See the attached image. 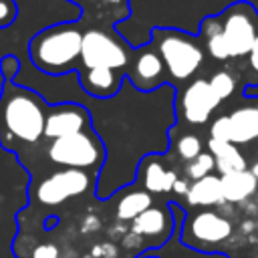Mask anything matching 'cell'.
Returning <instances> with one entry per match:
<instances>
[{"label": "cell", "mask_w": 258, "mask_h": 258, "mask_svg": "<svg viewBox=\"0 0 258 258\" xmlns=\"http://www.w3.org/2000/svg\"><path fill=\"white\" fill-rule=\"evenodd\" d=\"M208 81H210V87L214 89L216 97H218L222 103L234 95V91H236V85H238L236 77H234L230 71H226V69H222V71H216V73H214V75H212Z\"/></svg>", "instance_id": "cell-22"}, {"label": "cell", "mask_w": 258, "mask_h": 258, "mask_svg": "<svg viewBox=\"0 0 258 258\" xmlns=\"http://www.w3.org/2000/svg\"><path fill=\"white\" fill-rule=\"evenodd\" d=\"M18 16L16 0H0V28H8L14 24Z\"/></svg>", "instance_id": "cell-25"}, {"label": "cell", "mask_w": 258, "mask_h": 258, "mask_svg": "<svg viewBox=\"0 0 258 258\" xmlns=\"http://www.w3.org/2000/svg\"><path fill=\"white\" fill-rule=\"evenodd\" d=\"M234 232L232 222L212 208H200L196 212L183 214L179 226L181 244L200 252H212L214 246L230 240Z\"/></svg>", "instance_id": "cell-7"}, {"label": "cell", "mask_w": 258, "mask_h": 258, "mask_svg": "<svg viewBox=\"0 0 258 258\" xmlns=\"http://www.w3.org/2000/svg\"><path fill=\"white\" fill-rule=\"evenodd\" d=\"M95 177L97 173L75 169V167H62L50 175H46L36 185V200L42 206H60L73 198H79L87 191L95 189Z\"/></svg>", "instance_id": "cell-9"}, {"label": "cell", "mask_w": 258, "mask_h": 258, "mask_svg": "<svg viewBox=\"0 0 258 258\" xmlns=\"http://www.w3.org/2000/svg\"><path fill=\"white\" fill-rule=\"evenodd\" d=\"M216 169V161H214V155L208 151V153H200L196 159L187 161L183 165V177H187L189 181H196L200 177H206L210 173H214Z\"/></svg>", "instance_id": "cell-21"}, {"label": "cell", "mask_w": 258, "mask_h": 258, "mask_svg": "<svg viewBox=\"0 0 258 258\" xmlns=\"http://www.w3.org/2000/svg\"><path fill=\"white\" fill-rule=\"evenodd\" d=\"M151 206H153V194H149L147 189H129V194H121L115 206V218L117 222L129 224Z\"/></svg>", "instance_id": "cell-19"}, {"label": "cell", "mask_w": 258, "mask_h": 258, "mask_svg": "<svg viewBox=\"0 0 258 258\" xmlns=\"http://www.w3.org/2000/svg\"><path fill=\"white\" fill-rule=\"evenodd\" d=\"M125 71H115L107 67L97 69H79L81 89L93 99H113L125 85Z\"/></svg>", "instance_id": "cell-13"}, {"label": "cell", "mask_w": 258, "mask_h": 258, "mask_svg": "<svg viewBox=\"0 0 258 258\" xmlns=\"http://www.w3.org/2000/svg\"><path fill=\"white\" fill-rule=\"evenodd\" d=\"M137 258H159V256H149V254H139Z\"/></svg>", "instance_id": "cell-32"}, {"label": "cell", "mask_w": 258, "mask_h": 258, "mask_svg": "<svg viewBox=\"0 0 258 258\" xmlns=\"http://www.w3.org/2000/svg\"><path fill=\"white\" fill-rule=\"evenodd\" d=\"M189 179L187 177H177V181L173 183V194H181V196H185L187 194V189H189Z\"/></svg>", "instance_id": "cell-29"}, {"label": "cell", "mask_w": 258, "mask_h": 258, "mask_svg": "<svg viewBox=\"0 0 258 258\" xmlns=\"http://www.w3.org/2000/svg\"><path fill=\"white\" fill-rule=\"evenodd\" d=\"M129 232L141 238L145 250L159 248L167 244L175 232V214L169 204L163 206L153 204L151 208L141 212L133 222H129Z\"/></svg>", "instance_id": "cell-11"}, {"label": "cell", "mask_w": 258, "mask_h": 258, "mask_svg": "<svg viewBox=\"0 0 258 258\" xmlns=\"http://www.w3.org/2000/svg\"><path fill=\"white\" fill-rule=\"evenodd\" d=\"M46 103L42 97L14 81L4 79L0 95V139L32 145L44 135Z\"/></svg>", "instance_id": "cell-2"}, {"label": "cell", "mask_w": 258, "mask_h": 258, "mask_svg": "<svg viewBox=\"0 0 258 258\" xmlns=\"http://www.w3.org/2000/svg\"><path fill=\"white\" fill-rule=\"evenodd\" d=\"M32 258H60V252L54 244H38L32 250Z\"/></svg>", "instance_id": "cell-27"}, {"label": "cell", "mask_w": 258, "mask_h": 258, "mask_svg": "<svg viewBox=\"0 0 258 258\" xmlns=\"http://www.w3.org/2000/svg\"><path fill=\"white\" fill-rule=\"evenodd\" d=\"M230 121V143L246 145L258 139V103L236 107L228 113Z\"/></svg>", "instance_id": "cell-15"}, {"label": "cell", "mask_w": 258, "mask_h": 258, "mask_svg": "<svg viewBox=\"0 0 258 258\" xmlns=\"http://www.w3.org/2000/svg\"><path fill=\"white\" fill-rule=\"evenodd\" d=\"M18 69H20V60L14 54H6V56L0 58V73H2L4 79L12 81L14 75L18 73Z\"/></svg>", "instance_id": "cell-26"}, {"label": "cell", "mask_w": 258, "mask_h": 258, "mask_svg": "<svg viewBox=\"0 0 258 258\" xmlns=\"http://www.w3.org/2000/svg\"><path fill=\"white\" fill-rule=\"evenodd\" d=\"M198 36L206 54L218 62L246 58L258 36V10L248 0H236L222 12L204 16Z\"/></svg>", "instance_id": "cell-1"}, {"label": "cell", "mask_w": 258, "mask_h": 258, "mask_svg": "<svg viewBox=\"0 0 258 258\" xmlns=\"http://www.w3.org/2000/svg\"><path fill=\"white\" fill-rule=\"evenodd\" d=\"M125 79L139 93H153V91L169 85L165 64L151 42L133 46V54H131Z\"/></svg>", "instance_id": "cell-10"}, {"label": "cell", "mask_w": 258, "mask_h": 258, "mask_svg": "<svg viewBox=\"0 0 258 258\" xmlns=\"http://www.w3.org/2000/svg\"><path fill=\"white\" fill-rule=\"evenodd\" d=\"M252 173L258 177V163H256V165H252Z\"/></svg>", "instance_id": "cell-31"}, {"label": "cell", "mask_w": 258, "mask_h": 258, "mask_svg": "<svg viewBox=\"0 0 258 258\" xmlns=\"http://www.w3.org/2000/svg\"><path fill=\"white\" fill-rule=\"evenodd\" d=\"M137 175H141L143 189H147L149 194H169L173 191V183L177 181V171L159 161L157 153H149L139 161Z\"/></svg>", "instance_id": "cell-14"}, {"label": "cell", "mask_w": 258, "mask_h": 258, "mask_svg": "<svg viewBox=\"0 0 258 258\" xmlns=\"http://www.w3.org/2000/svg\"><path fill=\"white\" fill-rule=\"evenodd\" d=\"M46 155L52 163L60 167H75L99 173L107 159V149L93 129H85L67 137L52 139L46 147Z\"/></svg>", "instance_id": "cell-6"}, {"label": "cell", "mask_w": 258, "mask_h": 258, "mask_svg": "<svg viewBox=\"0 0 258 258\" xmlns=\"http://www.w3.org/2000/svg\"><path fill=\"white\" fill-rule=\"evenodd\" d=\"M210 139L230 141V121L228 115H218L210 125Z\"/></svg>", "instance_id": "cell-24"}, {"label": "cell", "mask_w": 258, "mask_h": 258, "mask_svg": "<svg viewBox=\"0 0 258 258\" xmlns=\"http://www.w3.org/2000/svg\"><path fill=\"white\" fill-rule=\"evenodd\" d=\"M91 129V113L79 103H58L46 109L44 135L48 141Z\"/></svg>", "instance_id": "cell-12"}, {"label": "cell", "mask_w": 258, "mask_h": 258, "mask_svg": "<svg viewBox=\"0 0 258 258\" xmlns=\"http://www.w3.org/2000/svg\"><path fill=\"white\" fill-rule=\"evenodd\" d=\"M131 54H133V46L123 40V36L115 30V26L85 24L79 69L107 67V69L127 73Z\"/></svg>", "instance_id": "cell-5"}, {"label": "cell", "mask_w": 258, "mask_h": 258, "mask_svg": "<svg viewBox=\"0 0 258 258\" xmlns=\"http://www.w3.org/2000/svg\"><path fill=\"white\" fill-rule=\"evenodd\" d=\"M208 149L214 155L216 161V169L220 175L232 173V171H242L248 169V161L246 157L240 153L238 145L230 143V141H218V139H208Z\"/></svg>", "instance_id": "cell-18"}, {"label": "cell", "mask_w": 258, "mask_h": 258, "mask_svg": "<svg viewBox=\"0 0 258 258\" xmlns=\"http://www.w3.org/2000/svg\"><path fill=\"white\" fill-rule=\"evenodd\" d=\"M220 179H222L224 202H230V204H238V202L248 200L258 187V177L252 173V169L232 171V173L220 175Z\"/></svg>", "instance_id": "cell-17"}, {"label": "cell", "mask_w": 258, "mask_h": 258, "mask_svg": "<svg viewBox=\"0 0 258 258\" xmlns=\"http://www.w3.org/2000/svg\"><path fill=\"white\" fill-rule=\"evenodd\" d=\"M75 2L77 6L83 8L81 12V20L85 24H99L101 20V6H103V0H71Z\"/></svg>", "instance_id": "cell-23"}, {"label": "cell", "mask_w": 258, "mask_h": 258, "mask_svg": "<svg viewBox=\"0 0 258 258\" xmlns=\"http://www.w3.org/2000/svg\"><path fill=\"white\" fill-rule=\"evenodd\" d=\"M85 24L81 18L58 22L38 30L28 42L32 64L46 75H67L81 64V42Z\"/></svg>", "instance_id": "cell-3"}, {"label": "cell", "mask_w": 258, "mask_h": 258, "mask_svg": "<svg viewBox=\"0 0 258 258\" xmlns=\"http://www.w3.org/2000/svg\"><path fill=\"white\" fill-rule=\"evenodd\" d=\"M175 155L181 159V161H191V159H196L200 153H204V141L200 139V135H196V133H191V131H185V133H181L179 137H177V141H175Z\"/></svg>", "instance_id": "cell-20"}, {"label": "cell", "mask_w": 258, "mask_h": 258, "mask_svg": "<svg viewBox=\"0 0 258 258\" xmlns=\"http://www.w3.org/2000/svg\"><path fill=\"white\" fill-rule=\"evenodd\" d=\"M244 99L248 101H258V83H248L244 87Z\"/></svg>", "instance_id": "cell-30"}, {"label": "cell", "mask_w": 258, "mask_h": 258, "mask_svg": "<svg viewBox=\"0 0 258 258\" xmlns=\"http://www.w3.org/2000/svg\"><path fill=\"white\" fill-rule=\"evenodd\" d=\"M149 42L159 52L167 71V83L173 89H179L191 81L206 60V50L200 42V36L179 28L153 26Z\"/></svg>", "instance_id": "cell-4"}, {"label": "cell", "mask_w": 258, "mask_h": 258, "mask_svg": "<svg viewBox=\"0 0 258 258\" xmlns=\"http://www.w3.org/2000/svg\"><path fill=\"white\" fill-rule=\"evenodd\" d=\"M185 202L194 208H212L224 202V191H222V179L216 173H210L206 177H200L189 183L187 194L183 196Z\"/></svg>", "instance_id": "cell-16"}, {"label": "cell", "mask_w": 258, "mask_h": 258, "mask_svg": "<svg viewBox=\"0 0 258 258\" xmlns=\"http://www.w3.org/2000/svg\"><path fill=\"white\" fill-rule=\"evenodd\" d=\"M246 58H248V67H250V71L258 77V36H256L254 46H252V50H250V54H248Z\"/></svg>", "instance_id": "cell-28"}, {"label": "cell", "mask_w": 258, "mask_h": 258, "mask_svg": "<svg viewBox=\"0 0 258 258\" xmlns=\"http://www.w3.org/2000/svg\"><path fill=\"white\" fill-rule=\"evenodd\" d=\"M220 105L222 101L216 97L210 81L204 77L187 81L173 93L175 117L187 125H206Z\"/></svg>", "instance_id": "cell-8"}]
</instances>
